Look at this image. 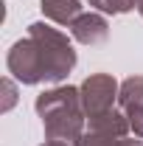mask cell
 <instances>
[{
	"instance_id": "6da1fadb",
	"label": "cell",
	"mask_w": 143,
	"mask_h": 146,
	"mask_svg": "<svg viewBox=\"0 0 143 146\" xmlns=\"http://www.w3.org/2000/svg\"><path fill=\"white\" fill-rule=\"evenodd\" d=\"M6 65L20 84H59L76 68V51L68 34L59 28L31 23L28 34L11 45Z\"/></svg>"
},
{
	"instance_id": "7a4b0ae2",
	"label": "cell",
	"mask_w": 143,
	"mask_h": 146,
	"mask_svg": "<svg viewBox=\"0 0 143 146\" xmlns=\"http://www.w3.org/2000/svg\"><path fill=\"white\" fill-rule=\"evenodd\" d=\"M36 115L42 118L45 129V141H65V143H79L84 135V104H81V93L79 87H54L36 96L34 101Z\"/></svg>"
},
{
	"instance_id": "3957f363",
	"label": "cell",
	"mask_w": 143,
	"mask_h": 146,
	"mask_svg": "<svg viewBox=\"0 0 143 146\" xmlns=\"http://www.w3.org/2000/svg\"><path fill=\"white\" fill-rule=\"evenodd\" d=\"M118 90H121V84L115 82V76H109V73H90L81 82V87H79L87 118H95V115H101V112L115 107Z\"/></svg>"
},
{
	"instance_id": "277c9868",
	"label": "cell",
	"mask_w": 143,
	"mask_h": 146,
	"mask_svg": "<svg viewBox=\"0 0 143 146\" xmlns=\"http://www.w3.org/2000/svg\"><path fill=\"white\" fill-rule=\"evenodd\" d=\"M118 110L129 118L132 132L143 138V76H129L118 90Z\"/></svg>"
},
{
	"instance_id": "5b68a950",
	"label": "cell",
	"mask_w": 143,
	"mask_h": 146,
	"mask_svg": "<svg viewBox=\"0 0 143 146\" xmlns=\"http://www.w3.org/2000/svg\"><path fill=\"white\" fill-rule=\"evenodd\" d=\"M70 34L81 45H101V42H107V36H109V23H107L104 14H95V11L84 14L81 11L79 17L73 20Z\"/></svg>"
},
{
	"instance_id": "8992f818",
	"label": "cell",
	"mask_w": 143,
	"mask_h": 146,
	"mask_svg": "<svg viewBox=\"0 0 143 146\" xmlns=\"http://www.w3.org/2000/svg\"><path fill=\"white\" fill-rule=\"evenodd\" d=\"M39 9L51 23L70 28L73 20L81 14V0H39Z\"/></svg>"
},
{
	"instance_id": "52a82bcc",
	"label": "cell",
	"mask_w": 143,
	"mask_h": 146,
	"mask_svg": "<svg viewBox=\"0 0 143 146\" xmlns=\"http://www.w3.org/2000/svg\"><path fill=\"white\" fill-rule=\"evenodd\" d=\"M90 121V129L93 132H104V135H118V138H126V132H129V118H126L121 110H107V112H101V115H95V118H87Z\"/></svg>"
},
{
	"instance_id": "ba28073f",
	"label": "cell",
	"mask_w": 143,
	"mask_h": 146,
	"mask_svg": "<svg viewBox=\"0 0 143 146\" xmlns=\"http://www.w3.org/2000/svg\"><path fill=\"white\" fill-rule=\"evenodd\" d=\"M76 146H143V138H118V135H104V132H84Z\"/></svg>"
},
{
	"instance_id": "9c48e42d",
	"label": "cell",
	"mask_w": 143,
	"mask_h": 146,
	"mask_svg": "<svg viewBox=\"0 0 143 146\" xmlns=\"http://www.w3.org/2000/svg\"><path fill=\"white\" fill-rule=\"evenodd\" d=\"M87 3L95 6L98 11H104V14H126V11L138 9L140 0H87Z\"/></svg>"
},
{
	"instance_id": "30bf717a",
	"label": "cell",
	"mask_w": 143,
	"mask_h": 146,
	"mask_svg": "<svg viewBox=\"0 0 143 146\" xmlns=\"http://www.w3.org/2000/svg\"><path fill=\"white\" fill-rule=\"evenodd\" d=\"M3 112H9V110L14 107V101H17V87H14V82L11 79H3Z\"/></svg>"
},
{
	"instance_id": "8fae6325",
	"label": "cell",
	"mask_w": 143,
	"mask_h": 146,
	"mask_svg": "<svg viewBox=\"0 0 143 146\" xmlns=\"http://www.w3.org/2000/svg\"><path fill=\"white\" fill-rule=\"evenodd\" d=\"M42 146H73V143H65V141H45Z\"/></svg>"
},
{
	"instance_id": "7c38bea8",
	"label": "cell",
	"mask_w": 143,
	"mask_h": 146,
	"mask_svg": "<svg viewBox=\"0 0 143 146\" xmlns=\"http://www.w3.org/2000/svg\"><path fill=\"white\" fill-rule=\"evenodd\" d=\"M138 11H140V17H143V0H140V3H138Z\"/></svg>"
}]
</instances>
